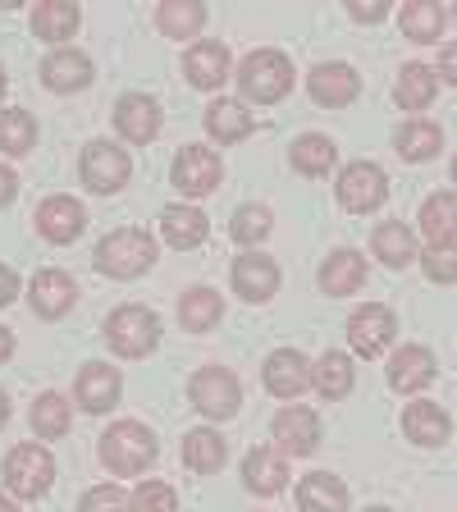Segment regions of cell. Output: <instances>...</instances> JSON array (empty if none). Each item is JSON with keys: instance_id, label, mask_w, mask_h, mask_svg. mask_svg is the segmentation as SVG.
Returning a JSON list of instances; mask_svg holds the SVG:
<instances>
[{"instance_id": "cell-48", "label": "cell", "mask_w": 457, "mask_h": 512, "mask_svg": "<svg viewBox=\"0 0 457 512\" xmlns=\"http://www.w3.org/2000/svg\"><path fill=\"white\" fill-rule=\"evenodd\" d=\"M14 192H19V179H14L10 165H0V206H10Z\"/></svg>"}, {"instance_id": "cell-41", "label": "cell", "mask_w": 457, "mask_h": 512, "mask_svg": "<svg viewBox=\"0 0 457 512\" xmlns=\"http://www.w3.org/2000/svg\"><path fill=\"white\" fill-rule=\"evenodd\" d=\"M270 211L266 206H238L234 211V220H229V238L234 243H243V247H252V243H261V238L270 234Z\"/></svg>"}, {"instance_id": "cell-33", "label": "cell", "mask_w": 457, "mask_h": 512, "mask_svg": "<svg viewBox=\"0 0 457 512\" xmlns=\"http://www.w3.org/2000/svg\"><path fill=\"white\" fill-rule=\"evenodd\" d=\"M83 23V10L69 5V0H55V5H37L32 10V32L42 37V42H69Z\"/></svg>"}, {"instance_id": "cell-14", "label": "cell", "mask_w": 457, "mask_h": 512, "mask_svg": "<svg viewBox=\"0 0 457 512\" xmlns=\"http://www.w3.org/2000/svg\"><path fill=\"white\" fill-rule=\"evenodd\" d=\"M119 389H124V380H119V371H110L106 362H87L83 371H78V380H74L78 407L92 412V416L110 412V407L119 403Z\"/></svg>"}, {"instance_id": "cell-31", "label": "cell", "mask_w": 457, "mask_h": 512, "mask_svg": "<svg viewBox=\"0 0 457 512\" xmlns=\"http://www.w3.org/2000/svg\"><path fill=\"white\" fill-rule=\"evenodd\" d=\"M435 96H439V78H435V69H426V64H407L403 74H398V83H394V101L403 110H426V106H435Z\"/></svg>"}, {"instance_id": "cell-43", "label": "cell", "mask_w": 457, "mask_h": 512, "mask_svg": "<svg viewBox=\"0 0 457 512\" xmlns=\"http://www.w3.org/2000/svg\"><path fill=\"white\" fill-rule=\"evenodd\" d=\"M133 512H179V503H174V490L165 480H142L133 494Z\"/></svg>"}, {"instance_id": "cell-34", "label": "cell", "mask_w": 457, "mask_h": 512, "mask_svg": "<svg viewBox=\"0 0 457 512\" xmlns=\"http://www.w3.org/2000/svg\"><path fill=\"white\" fill-rule=\"evenodd\" d=\"M252 128H256V119L247 115L238 101H211V106H206V133H211L215 142H224V147H229V142H243Z\"/></svg>"}, {"instance_id": "cell-13", "label": "cell", "mask_w": 457, "mask_h": 512, "mask_svg": "<svg viewBox=\"0 0 457 512\" xmlns=\"http://www.w3.org/2000/svg\"><path fill=\"white\" fill-rule=\"evenodd\" d=\"M430 384H435V357H430V348L407 343V348H398L389 357V389L394 394H421Z\"/></svg>"}, {"instance_id": "cell-21", "label": "cell", "mask_w": 457, "mask_h": 512, "mask_svg": "<svg viewBox=\"0 0 457 512\" xmlns=\"http://www.w3.org/2000/svg\"><path fill=\"white\" fill-rule=\"evenodd\" d=\"M160 234H165L170 247L192 252V247H202L206 238H211V220H206L197 206H165V211H160Z\"/></svg>"}, {"instance_id": "cell-38", "label": "cell", "mask_w": 457, "mask_h": 512, "mask_svg": "<svg viewBox=\"0 0 457 512\" xmlns=\"http://www.w3.org/2000/svg\"><path fill=\"white\" fill-rule=\"evenodd\" d=\"M183 467L197 471V476H211L224 467V439L215 430H192L183 439Z\"/></svg>"}, {"instance_id": "cell-8", "label": "cell", "mask_w": 457, "mask_h": 512, "mask_svg": "<svg viewBox=\"0 0 457 512\" xmlns=\"http://www.w3.org/2000/svg\"><path fill=\"white\" fill-rule=\"evenodd\" d=\"M170 179H174V188H179L183 197H206V192L220 188L224 165H220V156H215L211 147L188 142V147H179V156H174Z\"/></svg>"}, {"instance_id": "cell-18", "label": "cell", "mask_w": 457, "mask_h": 512, "mask_svg": "<svg viewBox=\"0 0 457 512\" xmlns=\"http://www.w3.org/2000/svg\"><path fill=\"white\" fill-rule=\"evenodd\" d=\"M28 298H32V311H37V316L60 320L64 311L74 307L78 288H74V279L64 275V270H37L32 284H28Z\"/></svg>"}, {"instance_id": "cell-49", "label": "cell", "mask_w": 457, "mask_h": 512, "mask_svg": "<svg viewBox=\"0 0 457 512\" xmlns=\"http://www.w3.org/2000/svg\"><path fill=\"white\" fill-rule=\"evenodd\" d=\"M10 352H14V334L0 325V362H10Z\"/></svg>"}, {"instance_id": "cell-29", "label": "cell", "mask_w": 457, "mask_h": 512, "mask_svg": "<svg viewBox=\"0 0 457 512\" xmlns=\"http://www.w3.org/2000/svg\"><path fill=\"white\" fill-rule=\"evenodd\" d=\"M394 147H398V156L412 160V165L435 160L439 147H444V128L430 124V119H407V124L394 133Z\"/></svg>"}, {"instance_id": "cell-51", "label": "cell", "mask_w": 457, "mask_h": 512, "mask_svg": "<svg viewBox=\"0 0 457 512\" xmlns=\"http://www.w3.org/2000/svg\"><path fill=\"white\" fill-rule=\"evenodd\" d=\"M0 512H19V508H14V503L5 499V494H0Z\"/></svg>"}, {"instance_id": "cell-17", "label": "cell", "mask_w": 457, "mask_h": 512, "mask_svg": "<svg viewBox=\"0 0 457 512\" xmlns=\"http://www.w3.org/2000/svg\"><path fill=\"white\" fill-rule=\"evenodd\" d=\"M234 293L247 302H266L279 293V266L261 252H243L234 261Z\"/></svg>"}, {"instance_id": "cell-50", "label": "cell", "mask_w": 457, "mask_h": 512, "mask_svg": "<svg viewBox=\"0 0 457 512\" xmlns=\"http://www.w3.org/2000/svg\"><path fill=\"white\" fill-rule=\"evenodd\" d=\"M10 421V398H5V389H0V426Z\"/></svg>"}, {"instance_id": "cell-27", "label": "cell", "mask_w": 457, "mask_h": 512, "mask_svg": "<svg viewBox=\"0 0 457 512\" xmlns=\"http://www.w3.org/2000/svg\"><path fill=\"white\" fill-rule=\"evenodd\" d=\"M371 252H375V261H384L389 270H403V266H412L416 261V238H412V229H407L403 220L375 224Z\"/></svg>"}, {"instance_id": "cell-12", "label": "cell", "mask_w": 457, "mask_h": 512, "mask_svg": "<svg viewBox=\"0 0 457 512\" xmlns=\"http://www.w3.org/2000/svg\"><path fill=\"white\" fill-rule=\"evenodd\" d=\"M270 435H275V444L284 448V453L307 458V453H316V444H320V421L311 407H279Z\"/></svg>"}, {"instance_id": "cell-40", "label": "cell", "mask_w": 457, "mask_h": 512, "mask_svg": "<svg viewBox=\"0 0 457 512\" xmlns=\"http://www.w3.org/2000/svg\"><path fill=\"white\" fill-rule=\"evenodd\" d=\"M69 426H74V407L64 403L60 394H42L37 403H32V430H37L42 439L69 435Z\"/></svg>"}, {"instance_id": "cell-36", "label": "cell", "mask_w": 457, "mask_h": 512, "mask_svg": "<svg viewBox=\"0 0 457 512\" xmlns=\"http://www.w3.org/2000/svg\"><path fill=\"white\" fill-rule=\"evenodd\" d=\"M311 384L320 389V398H348L352 394V357L348 352H325L316 366H311Z\"/></svg>"}, {"instance_id": "cell-19", "label": "cell", "mask_w": 457, "mask_h": 512, "mask_svg": "<svg viewBox=\"0 0 457 512\" xmlns=\"http://www.w3.org/2000/svg\"><path fill=\"white\" fill-rule=\"evenodd\" d=\"M183 74H188L192 87L215 92V87L229 78V46L224 42H192L188 55H183Z\"/></svg>"}, {"instance_id": "cell-4", "label": "cell", "mask_w": 457, "mask_h": 512, "mask_svg": "<svg viewBox=\"0 0 457 512\" xmlns=\"http://www.w3.org/2000/svg\"><path fill=\"white\" fill-rule=\"evenodd\" d=\"M106 343L110 352H119V357H147L151 348L160 343V320L156 311L147 307H115L106 316Z\"/></svg>"}, {"instance_id": "cell-22", "label": "cell", "mask_w": 457, "mask_h": 512, "mask_svg": "<svg viewBox=\"0 0 457 512\" xmlns=\"http://www.w3.org/2000/svg\"><path fill=\"white\" fill-rule=\"evenodd\" d=\"M42 83L51 92H78V87L92 83V60L83 51H74V46H60V51H51L42 60Z\"/></svg>"}, {"instance_id": "cell-24", "label": "cell", "mask_w": 457, "mask_h": 512, "mask_svg": "<svg viewBox=\"0 0 457 512\" xmlns=\"http://www.w3.org/2000/svg\"><path fill=\"white\" fill-rule=\"evenodd\" d=\"M416 224H421V234H426L430 247L457 243V197L453 192H435V197H426Z\"/></svg>"}, {"instance_id": "cell-5", "label": "cell", "mask_w": 457, "mask_h": 512, "mask_svg": "<svg viewBox=\"0 0 457 512\" xmlns=\"http://www.w3.org/2000/svg\"><path fill=\"white\" fill-rule=\"evenodd\" d=\"M5 485L14 499H42L55 485V458L42 444H19L5 458Z\"/></svg>"}, {"instance_id": "cell-16", "label": "cell", "mask_w": 457, "mask_h": 512, "mask_svg": "<svg viewBox=\"0 0 457 512\" xmlns=\"http://www.w3.org/2000/svg\"><path fill=\"white\" fill-rule=\"evenodd\" d=\"M115 128H119V138L147 147V142L160 133V106L151 101V96H142V92L119 96L115 101Z\"/></svg>"}, {"instance_id": "cell-3", "label": "cell", "mask_w": 457, "mask_h": 512, "mask_svg": "<svg viewBox=\"0 0 457 512\" xmlns=\"http://www.w3.org/2000/svg\"><path fill=\"white\" fill-rule=\"evenodd\" d=\"M238 87H243L247 101L256 106H275L293 92V64H288L284 51H252L243 64H238Z\"/></svg>"}, {"instance_id": "cell-30", "label": "cell", "mask_w": 457, "mask_h": 512, "mask_svg": "<svg viewBox=\"0 0 457 512\" xmlns=\"http://www.w3.org/2000/svg\"><path fill=\"white\" fill-rule=\"evenodd\" d=\"M339 165V147H334V138H325V133H302L298 142H293V170L307 174V179H325V174Z\"/></svg>"}, {"instance_id": "cell-35", "label": "cell", "mask_w": 457, "mask_h": 512, "mask_svg": "<svg viewBox=\"0 0 457 512\" xmlns=\"http://www.w3.org/2000/svg\"><path fill=\"white\" fill-rule=\"evenodd\" d=\"M202 23H206V10L192 5V0H165L156 10V28L165 32V37H174V42H192V37L202 32Z\"/></svg>"}, {"instance_id": "cell-15", "label": "cell", "mask_w": 457, "mask_h": 512, "mask_svg": "<svg viewBox=\"0 0 457 512\" xmlns=\"http://www.w3.org/2000/svg\"><path fill=\"white\" fill-rule=\"evenodd\" d=\"M261 380H266V389L275 398H298L302 389L311 384V362L302 357L298 348H279V352H270V357H266Z\"/></svg>"}, {"instance_id": "cell-2", "label": "cell", "mask_w": 457, "mask_h": 512, "mask_svg": "<svg viewBox=\"0 0 457 512\" xmlns=\"http://www.w3.org/2000/svg\"><path fill=\"white\" fill-rule=\"evenodd\" d=\"M156 266V238L147 229H115L96 243V270L110 279H138Z\"/></svg>"}, {"instance_id": "cell-11", "label": "cell", "mask_w": 457, "mask_h": 512, "mask_svg": "<svg viewBox=\"0 0 457 512\" xmlns=\"http://www.w3.org/2000/svg\"><path fill=\"white\" fill-rule=\"evenodd\" d=\"M307 92H311V101H316V106L339 110V106H352V101H357L362 78H357V69H352V64L330 60V64H316V69H311Z\"/></svg>"}, {"instance_id": "cell-10", "label": "cell", "mask_w": 457, "mask_h": 512, "mask_svg": "<svg viewBox=\"0 0 457 512\" xmlns=\"http://www.w3.org/2000/svg\"><path fill=\"white\" fill-rule=\"evenodd\" d=\"M398 325H394V311L384 307V302H366L348 316V343L357 357H380L389 343H394Z\"/></svg>"}, {"instance_id": "cell-47", "label": "cell", "mask_w": 457, "mask_h": 512, "mask_svg": "<svg viewBox=\"0 0 457 512\" xmlns=\"http://www.w3.org/2000/svg\"><path fill=\"white\" fill-rule=\"evenodd\" d=\"M439 78H448V83L457 87V42H448L444 51H439Z\"/></svg>"}, {"instance_id": "cell-52", "label": "cell", "mask_w": 457, "mask_h": 512, "mask_svg": "<svg viewBox=\"0 0 457 512\" xmlns=\"http://www.w3.org/2000/svg\"><path fill=\"white\" fill-rule=\"evenodd\" d=\"M0 96H5V69H0Z\"/></svg>"}, {"instance_id": "cell-53", "label": "cell", "mask_w": 457, "mask_h": 512, "mask_svg": "<svg viewBox=\"0 0 457 512\" xmlns=\"http://www.w3.org/2000/svg\"><path fill=\"white\" fill-rule=\"evenodd\" d=\"M448 19H453V23H457V5H453V10H448Z\"/></svg>"}, {"instance_id": "cell-26", "label": "cell", "mask_w": 457, "mask_h": 512, "mask_svg": "<svg viewBox=\"0 0 457 512\" xmlns=\"http://www.w3.org/2000/svg\"><path fill=\"white\" fill-rule=\"evenodd\" d=\"M298 508L302 512H343L348 508V485L330 471H311L298 485Z\"/></svg>"}, {"instance_id": "cell-37", "label": "cell", "mask_w": 457, "mask_h": 512, "mask_svg": "<svg viewBox=\"0 0 457 512\" xmlns=\"http://www.w3.org/2000/svg\"><path fill=\"white\" fill-rule=\"evenodd\" d=\"M444 23H448L444 5H430V0L403 5V14H398V28H403V37H412V42H439Z\"/></svg>"}, {"instance_id": "cell-25", "label": "cell", "mask_w": 457, "mask_h": 512, "mask_svg": "<svg viewBox=\"0 0 457 512\" xmlns=\"http://www.w3.org/2000/svg\"><path fill=\"white\" fill-rule=\"evenodd\" d=\"M362 284H366V261H362V252H352V247L334 252L330 261L320 266V288H325L330 298H348V293H357Z\"/></svg>"}, {"instance_id": "cell-55", "label": "cell", "mask_w": 457, "mask_h": 512, "mask_svg": "<svg viewBox=\"0 0 457 512\" xmlns=\"http://www.w3.org/2000/svg\"><path fill=\"white\" fill-rule=\"evenodd\" d=\"M366 512H389V508H366Z\"/></svg>"}, {"instance_id": "cell-7", "label": "cell", "mask_w": 457, "mask_h": 512, "mask_svg": "<svg viewBox=\"0 0 457 512\" xmlns=\"http://www.w3.org/2000/svg\"><path fill=\"white\" fill-rule=\"evenodd\" d=\"M78 174H83V183L92 192L110 197V192H119L128 183V174H133V160H128V151L115 147V142H87L83 160H78Z\"/></svg>"}, {"instance_id": "cell-1", "label": "cell", "mask_w": 457, "mask_h": 512, "mask_svg": "<svg viewBox=\"0 0 457 512\" xmlns=\"http://www.w3.org/2000/svg\"><path fill=\"white\" fill-rule=\"evenodd\" d=\"M160 444L142 421H115V426L101 435V462L115 476H142V471L156 462Z\"/></svg>"}, {"instance_id": "cell-39", "label": "cell", "mask_w": 457, "mask_h": 512, "mask_svg": "<svg viewBox=\"0 0 457 512\" xmlns=\"http://www.w3.org/2000/svg\"><path fill=\"white\" fill-rule=\"evenodd\" d=\"M37 147V119L28 110H0V151L5 156H28Z\"/></svg>"}, {"instance_id": "cell-42", "label": "cell", "mask_w": 457, "mask_h": 512, "mask_svg": "<svg viewBox=\"0 0 457 512\" xmlns=\"http://www.w3.org/2000/svg\"><path fill=\"white\" fill-rule=\"evenodd\" d=\"M78 512H133V499L119 485H92L78 503Z\"/></svg>"}, {"instance_id": "cell-20", "label": "cell", "mask_w": 457, "mask_h": 512, "mask_svg": "<svg viewBox=\"0 0 457 512\" xmlns=\"http://www.w3.org/2000/svg\"><path fill=\"white\" fill-rule=\"evenodd\" d=\"M83 224H87V211L74 197H46L37 206V229H42L46 243H74L83 234Z\"/></svg>"}, {"instance_id": "cell-54", "label": "cell", "mask_w": 457, "mask_h": 512, "mask_svg": "<svg viewBox=\"0 0 457 512\" xmlns=\"http://www.w3.org/2000/svg\"><path fill=\"white\" fill-rule=\"evenodd\" d=\"M453 179H457V156H453Z\"/></svg>"}, {"instance_id": "cell-45", "label": "cell", "mask_w": 457, "mask_h": 512, "mask_svg": "<svg viewBox=\"0 0 457 512\" xmlns=\"http://www.w3.org/2000/svg\"><path fill=\"white\" fill-rule=\"evenodd\" d=\"M348 14H352L357 23H380L384 14H389V5H384V0H352Z\"/></svg>"}, {"instance_id": "cell-28", "label": "cell", "mask_w": 457, "mask_h": 512, "mask_svg": "<svg viewBox=\"0 0 457 512\" xmlns=\"http://www.w3.org/2000/svg\"><path fill=\"white\" fill-rule=\"evenodd\" d=\"M243 480H247V490L252 494H279L288 485V467H284V458H279L275 448H252L243 458Z\"/></svg>"}, {"instance_id": "cell-44", "label": "cell", "mask_w": 457, "mask_h": 512, "mask_svg": "<svg viewBox=\"0 0 457 512\" xmlns=\"http://www.w3.org/2000/svg\"><path fill=\"white\" fill-rule=\"evenodd\" d=\"M421 270H426V279H435V284H457V243L430 247V252L421 256Z\"/></svg>"}, {"instance_id": "cell-9", "label": "cell", "mask_w": 457, "mask_h": 512, "mask_svg": "<svg viewBox=\"0 0 457 512\" xmlns=\"http://www.w3.org/2000/svg\"><path fill=\"white\" fill-rule=\"evenodd\" d=\"M188 394H192V407L202 416H211V421H224V416H234L243 407V384L229 371H220V366H206V371L192 375Z\"/></svg>"}, {"instance_id": "cell-46", "label": "cell", "mask_w": 457, "mask_h": 512, "mask_svg": "<svg viewBox=\"0 0 457 512\" xmlns=\"http://www.w3.org/2000/svg\"><path fill=\"white\" fill-rule=\"evenodd\" d=\"M14 298H19V275L10 266H0V307H10Z\"/></svg>"}, {"instance_id": "cell-6", "label": "cell", "mask_w": 457, "mask_h": 512, "mask_svg": "<svg viewBox=\"0 0 457 512\" xmlns=\"http://www.w3.org/2000/svg\"><path fill=\"white\" fill-rule=\"evenodd\" d=\"M389 197V174L375 165V160H352L339 174V206L352 215H366L375 206H384Z\"/></svg>"}, {"instance_id": "cell-32", "label": "cell", "mask_w": 457, "mask_h": 512, "mask_svg": "<svg viewBox=\"0 0 457 512\" xmlns=\"http://www.w3.org/2000/svg\"><path fill=\"white\" fill-rule=\"evenodd\" d=\"M220 316H224V298L215 293V288H188V293H183V302H179L183 330L206 334V330L220 325Z\"/></svg>"}, {"instance_id": "cell-23", "label": "cell", "mask_w": 457, "mask_h": 512, "mask_svg": "<svg viewBox=\"0 0 457 512\" xmlns=\"http://www.w3.org/2000/svg\"><path fill=\"white\" fill-rule=\"evenodd\" d=\"M403 430L412 444L421 448H439L448 435H453V421H448V412L439 403H412L403 412Z\"/></svg>"}]
</instances>
